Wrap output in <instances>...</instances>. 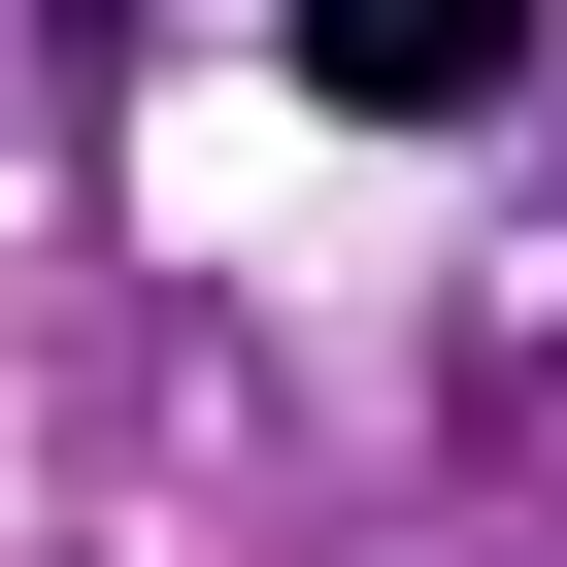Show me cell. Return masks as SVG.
I'll use <instances>...</instances> for the list:
<instances>
[{"instance_id": "cell-1", "label": "cell", "mask_w": 567, "mask_h": 567, "mask_svg": "<svg viewBox=\"0 0 567 567\" xmlns=\"http://www.w3.org/2000/svg\"><path fill=\"white\" fill-rule=\"evenodd\" d=\"M301 101H368V134H501V101H534V0H301Z\"/></svg>"}]
</instances>
